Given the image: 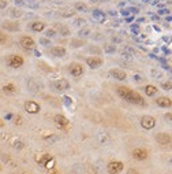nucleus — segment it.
Wrapping results in <instances>:
<instances>
[{"mask_svg": "<svg viewBox=\"0 0 172 174\" xmlns=\"http://www.w3.org/2000/svg\"><path fill=\"white\" fill-rule=\"evenodd\" d=\"M51 174H59V173H55V172H52V173H51Z\"/></svg>", "mask_w": 172, "mask_h": 174, "instance_id": "obj_60", "label": "nucleus"}, {"mask_svg": "<svg viewBox=\"0 0 172 174\" xmlns=\"http://www.w3.org/2000/svg\"><path fill=\"white\" fill-rule=\"evenodd\" d=\"M126 21H127V22H133V21H134V18H133V17H127V18H126Z\"/></svg>", "mask_w": 172, "mask_h": 174, "instance_id": "obj_52", "label": "nucleus"}, {"mask_svg": "<svg viewBox=\"0 0 172 174\" xmlns=\"http://www.w3.org/2000/svg\"><path fill=\"white\" fill-rule=\"evenodd\" d=\"M127 10L130 11V14H137V12L139 11V8H138V7H129Z\"/></svg>", "mask_w": 172, "mask_h": 174, "instance_id": "obj_45", "label": "nucleus"}, {"mask_svg": "<svg viewBox=\"0 0 172 174\" xmlns=\"http://www.w3.org/2000/svg\"><path fill=\"white\" fill-rule=\"evenodd\" d=\"M104 51L107 53H115L116 52V47H115V44H105Z\"/></svg>", "mask_w": 172, "mask_h": 174, "instance_id": "obj_28", "label": "nucleus"}, {"mask_svg": "<svg viewBox=\"0 0 172 174\" xmlns=\"http://www.w3.org/2000/svg\"><path fill=\"white\" fill-rule=\"evenodd\" d=\"M25 110H26V112H29V114H38L40 112V110H41V107H40V104L38 103L30 100V102L25 103Z\"/></svg>", "mask_w": 172, "mask_h": 174, "instance_id": "obj_11", "label": "nucleus"}, {"mask_svg": "<svg viewBox=\"0 0 172 174\" xmlns=\"http://www.w3.org/2000/svg\"><path fill=\"white\" fill-rule=\"evenodd\" d=\"M70 73H71V75H74V77H81V75L84 74V66H82L81 63L72 62L71 65H70Z\"/></svg>", "mask_w": 172, "mask_h": 174, "instance_id": "obj_10", "label": "nucleus"}, {"mask_svg": "<svg viewBox=\"0 0 172 174\" xmlns=\"http://www.w3.org/2000/svg\"><path fill=\"white\" fill-rule=\"evenodd\" d=\"M143 91H145L146 96H154L158 89H157V87H154V85H146V87L143 88Z\"/></svg>", "mask_w": 172, "mask_h": 174, "instance_id": "obj_23", "label": "nucleus"}, {"mask_svg": "<svg viewBox=\"0 0 172 174\" xmlns=\"http://www.w3.org/2000/svg\"><path fill=\"white\" fill-rule=\"evenodd\" d=\"M12 118V114H8L7 117H6V119H11Z\"/></svg>", "mask_w": 172, "mask_h": 174, "instance_id": "obj_54", "label": "nucleus"}, {"mask_svg": "<svg viewBox=\"0 0 172 174\" xmlns=\"http://www.w3.org/2000/svg\"><path fill=\"white\" fill-rule=\"evenodd\" d=\"M14 148H17V150H22V148L25 147V144H23V141H21V140H17V141H14Z\"/></svg>", "mask_w": 172, "mask_h": 174, "instance_id": "obj_35", "label": "nucleus"}, {"mask_svg": "<svg viewBox=\"0 0 172 174\" xmlns=\"http://www.w3.org/2000/svg\"><path fill=\"white\" fill-rule=\"evenodd\" d=\"M51 53L52 56H56V58H63L66 56V48L64 47H60V45H56V47H51Z\"/></svg>", "mask_w": 172, "mask_h": 174, "instance_id": "obj_16", "label": "nucleus"}, {"mask_svg": "<svg viewBox=\"0 0 172 174\" xmlns=\"http://www.w3.org/2000/svg\"><path fill=\"white\" fill-rule=\"evenodd\" d=\"M56 33H59L60 36H63V37H67V36L71 34V32H70V28H67L66 25H59V26H57Z\"/></svg>", "mask_w": 172, "mask_h": 174, "instance_id": "obj_21", "label": "nucleus"}, {"mask_svg": "<svg viewBox=\"0 0 172 174\" xmlns=\"http://www.w3.org/2000/svg\"><path fill=\"white\" fill-rule=\"evenodd\" d=\"M143 21H145V18H139V19H137L135 22H143Z\"/></svg>", "mask_w": 172, "mask_h": 174, "instance_id": "obj_55", "label": "nucleus"}, {"mask_svg": "<svg viewBox=\"0 0 172 174\" xmlns=\"http://www.w3.org/2000/svg\"><path fill=\"white\" fill-rule=\"evenodd\" d=\"M156 140H157V143L158 144H161V145H170L171 144V136L168 134V133H157L156 134Z\"/></svg>", "mask_w": 172, "mask_h": 174, "instance_id": "obj_14", "label": "nucleus"}, {"mask_svg": "<svg viewBox=\"0 0 172 174\" xmlns=\"http://www.w3.org/2000/svg\"><path fill=\"white\" fill-rule=\"evenodd\" d=\"M152 77L156 78V80H157V78H160V77H161V71H158V70H152Z\"/></svg>", "mask_w": 172, "mask_h": 174, "instance_id": "obj_39", "label": "nucleus"}, {"mask_svg": "<svg viewBox=\"0 0 172 174\" xmlns=\"http://www.w3.org/2000/svg\"><path fill=\"white\" fill-rule=\"evenodd\" d=\"M161 88H162L164 91H171V88H172L171 81H165V82H162V84H161Z\"/></svg>", "mask_w": 172, "mask_h": 174, "instance_id": "obj_34", "label": "nucleus"}, {"mask_svg": "<svg viewBox=\"0 0 172 174\" xmlns=\"http://www.w3.org/2000/svg\"><path fill=\"white\" fill-rule=\"evenodd\" d=\"M19 45L22 47L23 49H33L34 45H36V43H34V40L31 39V37L29 36H22L21 39H19Z\"/></svg>", "mask_w": 172, "mask_h": 174, "instance_id": "obj_7", "label": "nucleus"}, {"mask_svg": "<svg viewBox=\"0 0 172 174\" xmlns=\"http://www.w3.org/2000/svg\"><path fill=\"white\" fill-rule=\"evenodd\" d=\"M133 156L138 160H145L146 158L149 156V154L145 148H135V150L133 151Z\"/></svg>", "mask_w": 172, "mask_h": 174, "instance_id": "obj_15", "label": "nucleus"}, {"mask_svg": "<svg viewBox=\"0 0 172 174\" xmlns=\"http://www.w3.org/2000/svg\"><path fill=\"white\" fill-rule=\"evenodd\" d=\"M64 103L67 104V106H71V104H72V99H71V97H70V96H64Z\"/></svg>", "mask_w": 172, "mask_h": 174, "instance_id": "obj_44", "label": "nucleus"}, {"mask_svg": "<svg viewBox=\"0 0 172 174\" xmlns=\"http://www.w3.org/2000/svg\"><path fill=\"white\" fill-rule=\"evenodd\" d=\"M22 174H27V173H22Z\"/></svg>", "mask_w": 172, "mask_h": 174, "instance_id": "obj_61", "label": "nucleus"}, {"mask_svg": "<svg viewBox=\"0 0 172 174\" xmlns=\"http://www.w3.org/2000/svg\"><path fill=\"white\" fill-rule=\"evenodd\" d=\"M0 26L4 30H8V32H19L21 30V25H19V22H17V21H3L2 23H0Z\"/></svg>", "mask_w": 172, "mask_h": 174, "instance_id": "obj_5", "label": "nucleus"}, {"mask_svg": "<svg viewBox=\"0 0 172 174\" xmlns=\"http://www.w3.org/2000/svg\"><path fill=\"white\" fill-rule=\"evenodd\" d=\"M103 58H100V56H90V58L86 59V63L90 69H98L103 65Z\"/></svg>", "mask_w": 172, "mask_h": 174, "instance_id": "obj_12", "label": "nucleus"}, {"mask_svg": "<svg viewBox=\"0 0 172 174\" xmlns=\"http://www.w3.org/2000/svg\"><path fill=\"white\" fill-rule=\"evenodd\" d=\"M120 14H122V17H124V18H127V17H130V15H131V14H130V11L127 10V8H123V10L120 11Z\"/></svg>", "mask_w": 172, "mask_h": 174, "instance_id": "obj_43", "label": "nucleus"}, {"mask_svg": "<svg viewBox=\"0 0 172 174\" xmlns=\"http://www.w3.org/2000/svg\"><path fill=\"white\" fill-rule=\"evenodd\" d=\"M3 125H4V123H3V121H2V119H0V126H3Z\"/></svg>", "mask_w": 172, "mask_h": 174, "instance_id": "obj_58", "label": "nucleus"}, {"mask_svg": "<svg viewBox=\"0 0 172 174\" xmlns=\"http://www.w3.org/2000/svg\"><path fill=\"white\" fill-rule=\"evenodd\" d=\"M7 65L10 66V67H12V69H18V67H21L22 65H23V58L22 56H19V55H8V58H7Z\"/></svg>", "mask_w": 172, "mask_h": 174, "instance_id": "obj_4", "label": "nucleus"}, {"mask_svg": "<svg viewBox=\"0 0 172 174\" xmlns=\"http://www.w3.org/2000/svg\"><path fill=\"white\" fill-rule=\"evenodd\" d=\"M8 14H10V17H11V18H19V17H22V15H23L19 8H15V7L14 8H10Z\"/></svg>", "mask_w": 172, "mask_h": 174, "instance_id": "obj_25", "label": "nucleus"}, {"mask_svg": "<svg viewBox=\"0 0 172 174\" xmlns=\"http://www.w3.org/2000/svg\"><path fill=\"white\" fill-rule=\"evenodd\" d=\"M0 170H2V166H0Z\"/></svg>", "mask_w": 172, "mask_h": 174, "instance_id": "obj_62", "label": "nucleus"}, {"mask_svg": "<svg viewBox=\"0 0 172 174\" xmlns=\"http://www.w3.org/2000/svg\"><path fill=\"white\" fill-rule=\"evenodd\" d=\"M122 56H123V59H127V61H131V58H133L131 53H129V52H126V51L122 52Z\"/></svg>", "mask_w": 172, "mask_h": 174, "instance_id": "obj_41", "label": "nucleus"}, {"mask_svg": "<svg viewBox=\"0 0 172 174\" xmlns=\"http://www.w3.org/2000/svg\"><path fill=\"white\" fill-rule=\"evenodd\" d=\"M14 3L17 6H23V0H14Z\"/></svg>", "mask_w": 172, "mask_h": 174, "instance_id": "obj_49", "label": "nucleus"}, {"mask_svg": "<svg viewBox=\"0 0 172 174\" xmlns=\"http://www.w3.org/2000/svg\"><path fill=\"white\" fill-rule=\"evenodd\" d=\"M52 88L56 92H64V91H67L70 88V82L66 78H59V80L52 82Z\"/></svg>", "mask_w": 172, "mask_h": 174, "instance_id": "obj_3", "label": "nucleus"}, {"mask_svg": "<svg viewBox=\"0 0 172 174\" xmlns=\"http://www.w3.org/2000/svg\"><path fill=\"white\" fill-rule=\"evenodd\" d=\"M157 12L160 15H165V14H170V10H167V8H162V10H158Z\"/></svg>", "mask_w": 172, "mask_h": 174, "instance_id": "obj_46", "label": "nucleus"}, {"mask_svg": "<svg viewBox=\"0 0 172 174\" xmlns=\"http://www.w3.org/2000/svg\"><path fill=\"white\" fill-rule=\"evenodd\" d=\"M141 126L146 130H150L156 126V119L152 115H143L141 118Z\"/></svg>", "mask_w": 172, "mask_h": 174, "instance_id": "obj_6", "label": "nucleus"}, {"mask_svg": "<svg viewBox=\"0 0 172 174\" xmlns=\"http://www.w3.org/2000/svg\"><path fill=\"white\" fill-rule=\"evenodd\" d=\"M60 15H62V17H64V18L74 17V15H75V10H66V11L60 12Z\"/></svg>", "mask_w": 172, "mask_h": 174, "instance_id": "obj_31", "label": "nucleus"}, {"mask_svg": "<svg viewBox=\"0 0 172 174\" xmlns=\"http://www.w3.org/2000/svg\"><path fill=\"white\" fill-rule=\"evenodd\" d=\"M45 140L48 141V143H55V141L57 140V136H47Z\"/></svg>", "mask_w": 172, "mask_h": 174, "instance_id": "obj_38", "label": "nucleus"}, {"mask_svg": "<svg viewBox=\"0 0 172 174\" xmlns=\"http://www.w3.org/2000/svg\"><path fill=\"white\" fill-rule=\"evenodd\" d=\"M51 158H52V156H51V155L44 154V155H43V158H36V160H37V162L41 164V166H44V164H45V163L48 162V160L51 159Z\"/></svg>", "mask_w": 172, "mask_h": 174, "instance_id": "obj_27", "label": "nucleus"}, {"mask_svg": "<svg viewBox=\"0 0 172 174\" xmlns=\"http://www.w3.org/2000/svg\"><path fill=\"white\" fill-rule=\"evenodd\" d=\"M40 44H43V45H49L51 40L47 39V37H43V39H40Z\"/></svg>", "mask_w": 172, "mask_h": 174, "instance_id": "obj_40", "label": "nucleus"}, {"mask_svg": "<svg viewBox=\"0 0 172 174\" xmlns=\"http://www.w3.org/2000/svg\"><path fill=\"white\" fill-rule=\"evenodd\" d=\"M12 122H14L17 126L22 125V117H21V115H15L14 118H12Z\"/></svg>", "mask_w": 172, "mask_h": 174, "instance_id": "obj_37", "label": "nucleus"}, {"mask_svg": "<svg viewBox=\"0 0 172 174\" xmlns=\"http://www.w3.org/2000/svg\"><path fill=\"white\" fill-rule=\"evenodd\" d=\"M108 14H109V15H112V17H116V14H117V12H116V11H113V10H111V11H108Z\"/></svg>", "mask_w": 172, "mask_h": 174, "instance_id": "obj_50", "label": "nucleus"}, {"mask_svg": "<svg viewBox=\"0 0 172 174\" xmlns=\"http://www.w3.org/2000/svg\"><path fill=\"white\" fill-rule=\"evenodd\" d=\"M53 122H55L60 129L67 128V126H68V123H70L68 119H67L66 117H63V115H55V118H53Z\"/></svg>", "mask_w": 172, "mask_h": 174, "instance_id": "obj_17", "label": "nucleus"}, {"mask_svg": "<svg viewBox=\"0 0 172 174\" xmlns=\"http://www.w3.org/2000/svg\"><path fill=\"white\" fill-rule=\"evenodd\" d=\"M8 41V36L4 33V32L0 30V45H4V44H7Z\"/></svg>", "mask_w": 172, "mask_h": 174, "instance_id": "obj_30", "label": "nucleus"}, {"mask_svg": "<svg viewBox=\"0 0 172 174\" xmlns=\"http://www.w3.org/2000/svg\"><path fill=\"white\" fill-rule=\"evenodd\" d=\"M108 173L109 174H119L123 170V163L119 160H112L108 163Z\"/></svg>", "mask_w": 172, "mask_h": 174, "instance_id": "obj_8", "label": "nucleus"}, {"mask_svg": "<svg viewBox=\"0 0 172 174\" xmlns=\"http://www.w3.org/2000/svg\"><path fill=\"white\" fill-rule=\"evenodd\" d=\"M165 118L168 119V121L171 122V112H168V114H165Z\"/></svg>", "mask_w": 172, "mask_h": 174, "instance_id": "obj_51", "label": "nucleus"}, {"mask_svg": "<svg viewBox=\"0 0 172 174\" xmlns=\"http://www.w3.org/2000/svg\"><path fill=\"white\" fill-rule=\"evenodd\" d=\"M78 34H79V37H82V39H88V37L92 34V32H90V29H89V28H85V26H84L82 29H79Z\"/></svg>", "mask_w": 172, "mask_h": 174, "instance_id": "obj_24", "label": "nucleus"}, {"mask_svg": "<svg viewBox=\"0 0 172 174\" xmlns=\"http://www.w3.org/2000/svg\"><path fill=\"white\" fill-rule=\"evenodd\" d=\"M7 6H8L7 0H0V10H4V8H7Z\"/></svg>", "mask_w": 172, "mask_h": 174, "instance_id": "obj_42", "label": "nucleus"}, {"mask_svg": "<svg viewBox=\"0 0 172 174\" xmlns=\"http://www.w3.org/2000/svg\"><path fill=\"white\" fill-rule=\"evenodd\" d=\"M90 2H93V3H97V2H98V0H90Z\"/></svg>", "mask_w": 172, "mask_h": 174, "instance_id": "obj_59", "label": "nucleus"}, {"mask_svg": "<svg viewBox=\"0 0 172 174\" xmlns=\"http://www.w3.org/2000/svg\"><path fill=\"white\" fill-rule=\"evenodd\" d=\"M153 21H158V15H153Z\"/></svg>", "mask_w": 172, "mask_h": 174, "instance_id": "obj_53", "label": "nucleus"}, {"mask_svg": "<svg viewBox=\"0 0 172 174\" xmlns=\"http://www.w3.org/2000/svg\"><path fill=\"white\" fill-rule=\"evenodd\" d=\"M127 174H141L138 172V170H135V169H129L127 170Z\"/></svg>", "mask_w": 172, "mask_h": 174, "instance_id": "obj_47", "label": "nucleus"}, {"mask_svg": "<svg viewBox=\"0 0 172 174\" xmlns=\"http://www.w3.org/2000/svg\"><path fill=\"white\" fill-rule=\"evenodd\" d=\"M130 29H131L133 33H135V34H139V26H138V23H133L131 26H130Z\"/></svg>", "mask_w": 172, "mask_h": 174, "instance_id": "obj_36", "label": "nucleus"}, {"mask_svg": "<svg viewBox=\"0 0 172 174\" xmlns=\"http://www.w3.org/2000/svg\"><path fill=\"white\" fill-rule=\"evenodd\" d=\"M86 44V41L84 40V39H72L71 41H70V45L72 47V48H79V47H84Z\"/></svg>", "mask_w": 172, "mask_h": 174, "instance_id": "obj_22", "label": "nucleus"}, {"mask_svg": "<svg viewBox=\"0 0 172 174\" xmlns=\"http://www.w3.org/2000/svg\"><path fill=\"white\" fill-rule=\"evenodd\" d=\"M74 10H75V12H89L90 8H89V6L84 2H76L74 4Z\"/></svg>", "mask_w": 172, "mask_h": 174, "instance_id": "obj_19", "label": "nucleus"}, {"mask_svg": "<svg viewBox=\"0 0 172 174\" xmlns=\"http://www.w3.org/2000/svg\"><path fill=\"white\" fill-rule=\"evenodd\" d=\"M27 88L31 93H38L44 89V84L37 78H29L27 80Z\"/></svg>", "mask_w": 172, "mask_h": 174, "instance_id": "obj_2", "label": "nucleus"}, {"mask_svg": "<svg viewBox=\"0 0 172 174\" xmlns=\"http://www.w3.org/2000/svg\"><path fill=\"white\" fill-rule=\"evenodd\" d=\"M55 34H56V30L55 29H48V30H45V37H47V39H52V37H55Z\"/></svg>", "mask_w": 172, "mask_h": 174, "instance_id": "obj_33", "label": "nucleus"}, {"mask_svg": "<svg viewBox=\"0 0 172 174\" xmlns=\"http://www.w3.org/2000/svg\"><path fill=\"white\" fill-rule=\"evenodd\" d=\"M74 25L78 28H84L86 25V19L85 18H76V19H74Z\"/></svg>", "mask_w": 172, "mask_h": 174, "instance_id": "obj_29", "label": "nucleus"}, {"mask_svg": "<svg viewBox=\"0 0 172 174\" xmlns=\"http://www.w3.org/2000/svg\"><path fill=\"white\" fill-rule=\"evenodd\" d=\"M44 167H45V169H48V170H52L53 167H55V159H53V158H51V159L48 160L45 164H44Z\"/></svg>", "mask_w": 172, "mask_h": 174, "instance_id": "obj_32", "label": "nucleus"}, {"mask_svg": "<svg viewBox=\"0 0 172 174\" xmlns=\"http://www.w3.org/2000/svg\"><path fill=\"white\" fill-rule=\"evenodd\" d=\"M156 104H157L158 107H162V108H170L172 102H171L170 97L161 96V97H157V99H156Z\"/></svg>", "mask_w": 172, "mask_h": 174, "instance_id": "obj_18", "label": "nucleus"}, {"mask_svg": "<svg viewBox=\"0 0 172 174\" xmlns=\"http://www.w3.org/2000/svg\"><path fill=\"white\" fill-rule=\"evenodd\" d=\"M116 93L119 95L123 100H126V102H129L131 104H137V106H142V107L146 106L145 99H143L141 95L138 92H135V91L130 89V88H127V87H117Z\"/></svg>", "mask_w": 172, "mask_h": 174, "instance_id": "obj_1", "label": "nucleus"}, {"mask_svg": "<svg viewBox=\"0 0 172 174\" xmlns=\"http://www.w3.org/2000/svg\"><path fill=\"white\" fill-rule=\"evenodd\" d=\"M3 91H4L6 93H15L17 87H15L14 84H6L4 87H3Z\"/></svg>", "mask_w": 172, "mask_h": 174, "instance_id": "obj_26", "label": "nucleus"}, {"mask_svg": "<svg viewBox=\"0 0 172 174\" xmlns=\"http://www.w3.org/2000/svg\"><path fill=\"white\" fill-rule=\"evenodd\" d=\"M30 28H31V30L33 32H44L45 30V23L44 22H41V21H34L33 23L30 25Z\"/></svg>", "mask_w": 172, "mask_h": 174, "instance_id": "obj_20", "label": "nucleus"}, {"mask_svg": "<svg viewBox=\"0 0 172 174\" xmlns=\"http://www.w3.org/2000/svg\"><path fill=\"white\" fill-rule=\"evenodd\" d=\"M142 2H143V3H149V2H150V0H142Z\"/></svg>", "mask_w": 172, "mask_h": 174, "instance_id": "obj_57", "label": "nucleus"}, {"mask_svg": "<svg viewBox=\"0 0 172 174\" xmlns=\"http://www.w3.org/2000/svg\"><path fill=\"white\" fill-rule=\"evenodd\" d=\"M142 80H143V78H142L139 74H135V75H134V81H137V82H141Z\"/></svg>", "mask_w": 172, "mask_h": 174, "instance_id": "obj_48", "label": "nucleus"}, {"mask_svg": "<svg viewBox=\"0 0 172 174\" xmlns=\"http://www.w3.org/2000/svg\"><path fill=\"white\" fill-rule=\"evenodd\" d=\"M92 18L98 23H104L107 21V14L100 8H94V10H92Z\"/></svg>", "mask_w": 172, "mask_h": 174, "instance_id": "obj_9", "label": "nucleus"}, {"mask_svg": "<svg viewBox=\"0 0 172 174\" xmlns=\"http://www.w3.org/2000/svg\"><path fill=\"white\" fill-rule=\"evenodd\" d=\"M109 74H111V77L115 78V80H117V81H126L127 80L126 71L120 70V69H112V70L109 71Z\"/></svg>", "mask_w": 172, "mask_h": 174, "instance_id": "obj_13", "label": "nucleus"}, {"mask_svg": "<svg viewBox=\"0 0 172 174\" xmlns=\"http://www.w3.org/2000/svg\"><path fill=\"white\" fill-rule=\"evenodd\" d=\"M171 19H172V18H171V15L168 14V17H167V21H168V22H171Z\"/></svg>", "mask_w": 172, "mask_h": 174, "instance_id": "obj_56", "label": "nucleus"}]
</instances>
